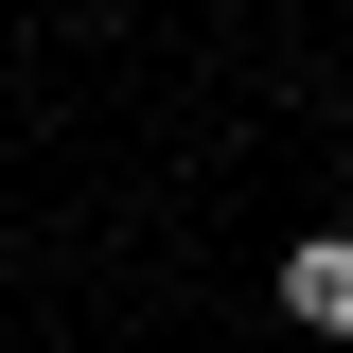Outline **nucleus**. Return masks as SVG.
<instances>
[{"label": "nucleus", "mask_w": 353, "mask_h": 353, "mask_svg": "<svg viewBox=\"0 0 353 353\" xmlns=\"http://www.w3.org/2000/svg\"><path fill=\"white\" fill-rule=\"evenodd\" d=\"M265 301L301 318V336H353V230H301V248L265 265Z\"/></svg>", "instance_id": "nucleus-1"}]
</instances>
